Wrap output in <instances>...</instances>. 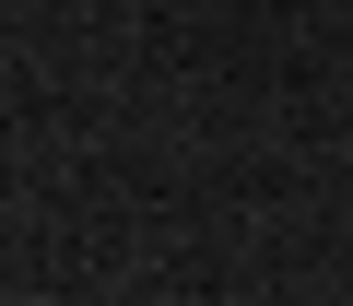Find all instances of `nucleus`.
<instances>
[]
</instances>
